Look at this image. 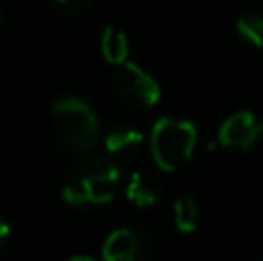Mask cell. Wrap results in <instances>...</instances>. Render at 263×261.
<instances>
[{"instance_id": "obj_1", "label": "cell", "mask_w": 263, "mask_h": 261, "mask_svg": "<svg viewBox=\"0 0 263 261\" xmlns=\"http://www.w3.org/2000/svg\"><path fill=\"white\" fill-rule=\"evenodd\" d=\"M125 188L123 166L106 155H83L63 180V199L72 206H102Z\"/></svg>"}, {"instance_id": "obj_2", "label": "cell", "mask_w": 263, "mask_h": 261, "mask_svg": "<svg viewBox=\"0 0 263 261\" xmlns=\"http://www.w3.org/2000/svg\"><path fill=\"white\" fill-rule=\"evenodd\" d=\"M53 132L63 148L77 155H88L100 137V120L88 102L81 97L65 95L51 106Z\"/></svg>"}, {"instance_id": "obj_3", "label": "cell", "mask_w": 263, "mask_h": 261, "mask_svg": "<svg viewBox=\"0 0 263 261\" xmlns=\"http://www.w3.org/2000/svg\"><path fill=\"white\" fill-rule=\"evenodd\" d=\"M196 127L185 118H159L150 132V151L159 169L173 171L192 157L196 148Z\"/></svg>"}, {"instance_id": "obj_4", "label": "cell", "mask_w": 263, "mask_h": 261, "mask_svg": "<svg viewBox=\"0 0 263 261\" xmlns=\"http://www.w3.org/2000/svg\"><path fill=\"white\" fill-rule=\"evenodd\" d=\"M114 92L132 109H150L159 102L162 90L150 72L136 63H123L114 72Z\"/></svg>"}, {"instance_id": "obj_5", "label": "cell", "mask_w": 263, "mask_h": 261, "mask_svg": "<svg viewBox=\"0 0 263 261\" xmlns=\"http://www.w3.org/2000/svg\"><path fill=\"white\" fill-rule=\"evenodd\" d=\"M153 259V243L150 236L139 227H120L102 248V261H150Z\"/></svg>"}, {"instance_id": "obj_6", "label": "cell", "mask_w": 263, "mask_h": 261, "mask_svg": "<svg viewBox=\"0 0 263 261\" xmlns=\"http://www.w3.org/2000/svg\"><path fill=\"white\" fill-rule=\"evenodd\" d=\"M263 134V123L254 111H236L222 123L217 134V143L233 151H250Z\"/></svg>"}, {"instance_id": "obj_7", "label": "cell", "mask_w": 263, "mask_h": 261, "mask_svg": "<svg viewBox=\"0 0 263 261\" xmlns=\"http://www.w3.org/2000/svg\"><path fill=\"white\" fill-rule=\"evenodd\" d=\"M106 157L118 166L136 162L145 151V137L136 127H114L104 139Z\"/></svg>"}, {"instance_id": "obj_8", "label": "cell", "mask_w": 263, "mask_h": 261, "mask_svg": "<svg viewBox=\"0 0 263 261\" xmlns=\"http://www.w3.org/2000/svg\"><path fill=\"white\" fill-rule=\"evenodd\" d=\"M125 194H127V199L134 206L150 208L155 203H159V199L164 197V180L157 171L139 169L125 183Z\"/></svg>"}, {"instance_id": "obj_9", "label": "cell", "mask_w": 263, "mask_h": 261, "mask_svg": "<svg viewBox=\"0 0 263 261\" xmlns=\"http://www.w3.org/2000/svg\"><path fill=\"white\" fill-rule=\"evenodd\" d=\"M100 49L104 55L106 63L111 65H123L127 63V53H129V44H127V35L116 26H106L102 30V40H100Z\"/></svg>"}, {"instance_id": "obj_10", "label": "cell", "mask_w": 263, "mask_h": 261, "mask_svg": "<svg viewBox=\"0 0 263 261\" xmlns=\"http://www.w3.org/2000/svg\"><path fill=\"white\" fill-rule=\"evenodd\" d=\"M199 203H196L194 197H180L173 206V220H176V227L182 231V234H190L199 227Z\"/></svg>"}, {"instance_id": "obj_11", "label": "cell", "mask_w": 263, "mask_h": 261, "mask_svg": "<svg viewBox=\"0 0 263 261\" xmlns=\"http://www.w3.org/2000/svg\"><path fill=\"white\" fill-rule=\"evenodd\" d=\"M238 32L242 40L263 49V12H250L238 18Z\"/></svg>"}, {"instance_id": "obj_12", "label": "cell", "mask_w": 263, "mask_h": 261, "mask_svg": "<svg viewBox=\"0 0 263 261\" xmlns=\"http://www.w3.org/2000/svg\"><path fill=\"white\" fill-rule=\"evenodd\" d=\"M53 3L67 14H81L90 7L92 0H53Z\"/></svg>"}, {"instance_id": "obj_13", "label": "cell", "mask_w": 263, "mask_h": 261, "mask_svg": "<svg viewBox=\"0 0 263 261\" xmlns=\"http://www.w3.org/2000/svg\"><path fill=\"white\" fill-rule=\"evenodd\" d=\"M9 240H12V229H9V222L0 215V252L7 248Z\"/></svg>"}, {"instance_id": "obj_14", "label": "cell", "mask_w": 263, "mask_h": 261, "mask_svg": "<svg viewBox=\"0 0 263 261\" xmlns=\"http://www.w3.org/2000/svg\"><path fill=\"white\" fill-rule=\"evenodd\" d=\"M69 261H95L92 257H86V254H81V257H72Z\"/></svg>"}, {"instance_id": "obj_15", "label": "cell", "mask_w": 263, "mask_h": 261, "mask_svg": "<svg viewBox=\"0 0 263 261\" xmlns=\"http://www.w3.org/2000/svg\"><path fill=\"white\" fill-rule=\"evenodd\" d=\"M256 261H263V259H256Z\"/></svg>"}]
</instances>
